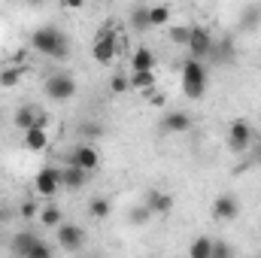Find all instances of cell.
I'll use <instances>...</instances> for the list:
<instances>
[{
    "label": "cell",
    "mask_w": 261,
    "mask_h": 258,
    "mask_svg": "<svg viewBox=\"0 0 261 258\" xmlns=\"http://www.w3.org/2000/svg\"><path fill=\"white\" fill-rule=\"evenodd\" d=\"M31 46L40 55H46V58H52L58 64L70 58V40H67L64 31H58V28H37L31 34Z\"/></svg>",
    "instance_id": "6da1fadb"
},
{
    "label": "cell",
    "mask_w": 261,
    "mask_h": 258,
    "mask_svg": "<svg viewBox=\"0 0 261 258\" xmlns=\"http://www.w3.org/2000/svg\"><path fill=\"white\" fill-rule=\"evenodd\" d=\"M179 85H182V94H186L189 100H203L206 85H210L206 61H197V58L182 61V67H179Z\"/></svg>",
    "instance_id": "7a4b0ae2"
},
{
    "label": "cell",
    "mask_w": 261,
    "mask_h": 258,
    "mask_svg": "<svg viewBox=\"0 0 261 258\" xmlns=\"http://www.w3.org/2000/svg\"><path fill=\"white\" fill-rule=\"evenodd\" d=\"M122 40H125V34H122V31H116L113 24L100 28V31H97V37H94V43H91V58H94V64H103V67L113 64V61H116V55H119Z\"/></svg>",
    "instance_id": "3957f363"
},
{
    "label": "cell",
    "mask_w": 261,
    "mask_h": 258,
    "mask_svg": "<svg viewBox=\"0 0 261 258\" xmlns=\"http://www.w3.org/2000/svg\"><path fill=\"white\" fill-rule=\"evenodd\" d=\"M252 143H255V128H252L246 119H234V122L228 125V134H225V146H228V152L243 155V152L252 149Z\"/></svg>",
    "instance_id": "277c9868"
},
{
    "label": "cell",
    "mask_w": 261,
    "mask_h": 258,
    "mask_svg": "<svg viewBox=\"0 0 261 258\" xmlns=\"http://www.w3.org/2000/svg\"><path fill=\"white\" fill-rule=\"evenodd\" d=\"M43 91H46L49 100H55V104H67V100L76 97V79H73L70 73H64V70H58V73H52V76L43 82Z\"/></svg>",
    "instance_id": "5b68a950"
},
{
    "label": "cell",
    "mask_w": 261,
    "mask_h": 258,
    "mask_svg": "<svg viewBox=\"0 0 261 258\" xmlns=\"http://www.w3.org/2000/svg\"><path fill=\"white\" fill-rule=\"evenodd\" d=\"M64 189V179H61V167L55 164H46L37 176H34V194L37 197H58V192Z\"/></svg>",
    "instance_id": "8992f818"
},
{
    "label": "cell",
    "mask_w": 261,
    "mask_h": 258,
    "mask_svg": "<svg viewBox=\"0 0 261 258\" xmlns=\"http://www.w3.org/2000/svg\"><path fill=\"white\" fill-rule=\"evenodd\" d=\"M64 164H76V167H82V170L94 173V170L100 167V152L94 149V143H91V140H82V143H76V146L64 155Z\"/></svg>",
    "instance_id": "52a82bcc"
},
{
    "label": "cell",
    "mask_w": 261,
    "mask_h": 258,
    "mask_svg": "<svg viewBox=\"0 0 261 258\" xmlns=\"http://www.w3.org/2000/svg\"><path fill=\"white\" fill-rule=\"evenodd\" d=\"M240 210H243V207H240V197H237L234 192H222L213 203H210L213 219L222 222V225H225V222H234V219L240 216Z\"/></svg>",
    "instance_id": "ba28073f"
},
{
    "label": "cell",
    "mask_w": 261,
    "mask_h": 258,
    "mask_svg": "<svg viewBox=\"0 0 261 258\" xmlns=\"http://www.w3.org/2000/svg\"><path fill=\"white\" fill-rule=\"evenodd\" d=\"M213 43H216V37H213V31H210V28H203V24L192 28V37H189V52H192V58L206 61V58H210V52H213Z\"/></svg>",
    "instance_id": "9c48e42d"
},
{
    "label": "cell",
    "mask_w": 261,
    "mask_h": 258,
    "mask_svg": "<svg viewBox=\"0 0 261 258\" xmlns=\"http://www.w3.org/2000/svg\"><path fill=\"white\" fill-rule=\"evenodd\" d=\"M158 128H161V134H173V137H179V134H189V131L195 128V119H192L189 113H182V110H167V113L161 116Z\"/></svg>",
    "instance_id": "30bf717a"
},
{
    "label": "cell",
    "mask_w": 261,
    "mask_h": 258,
    "mask_svg": "<svg viewBox=\"0 0 261 258\" xmlns=\"http://www.w3.org/2000/svg\"><path fill=\"white\" fill-rule=\"evenodd\" d=\"M55 231H58V246H61L64 252H82V249H85V231H82L79 225L61 222Z\"/></svg>",
    "instance_id": "8fae6325"
},
{
    "label": "cell",
    "mask_w": 261,
    "mask_h": 258,
    "mask_svg": "<svg viewBox=\"0 0 261 258\" xmlns=\"http://www.w3.org/2000/svg\"><path fill=\"white\" fill-rule=\"evenodd\" d=\"M15 128L18 131H28L34 128V125H49V116H46V110L43 107H37V104H24V107H18L15 110Z\"/></svg>",
    "instance_id": "7c38bea8"
},
{
    "label": "cell",
    "mask_w": 261,
    "mask_h": 258,
    "mask_svg": "<svg viewBox=\"0 0 261 258\" xmlns=\"http://www.w3.org/2000/svg\"><path fill=\"white\" fill-rule=\"evenodd\" d=\"M21 134H24L21 140H24V149L28 152H37L40 155V152L49 149V131H46V125H34V128L21 131Z\"/></svg>",
    "instance_id": "4fadbf2b"
},
{
    "label": "cell",
    "mask_w": 261,
    "mask_h": 258,
    "mask_svg": "<svg viewBox=\"0 0 261 258\" xmlns=\"http://www.w3.org/2000/svg\"><path fill=\"white\" fill-rule=\"evenodd\" d=\"M146 207L152 210V216H170L173 213V194L161 192V189H152L146 194Z\"/></svg>",
    "instance_id": "5bb4252c"
},
{
    "label": "cell",
    "mask_w": 261,
    "mask_h": 258,
    "mask_svg": "<svg viewBox=\"0 0 261 258\" xmlns=\"http://www.w3.org/2000/svg\"><path fill=\"white\" fill-rule=\"evenodd\" d=\"M88 170H82V167H76V164H64L61 167V179H64V189L67 192H79V189H85L88 186Z\"/></svg>",
    "instance_id": "9a60e30c"
},
{
    "label": "cell",
    "mask_w": 261,
    "mask_h": 258,
    "mask_svg": "<svg viewBox=\"0 0 261 258\" xmlns=\"http://www.w3.org/2000/svg\"><path fill=\"white\" fill-rule=\"evenodd\" d=\"M37 222H40L43 228H52V231H55V228L64 222V210L55 203V197H49V200L40 207V216H37Z\"/></svg>",
    "instance_id": "2e32d148"
},
{
    "label": "cell",
    "mask_w": 261,
    "mask_h": 258,
    "mask_svg": "<svg viewBox=\"0 0 261 258\" xmlns=\"http://www.w3.org/2000/svg\"><path fill=\"white\" fill-rule=\"evenodd\" d=\"M210 64H231L234 61V40L231 37H219L216 43H213V52H210V58H206Z\"/></svg>",
    "instance_id": "e0dca14e"
},
{
    "label": "cell",
    "mask_w": 261,
    "mask_h": 258,
    "mask_svg": "<svg viewBox=\"0 0 261 258\" xmlns=\"http://www.w3.org/2000/svg\"><path fill=\"white\" fill-rule=\"evenodd\" d=\"M158 85V70H130V91L149 94Z\"/></svg>",
    "instance_id": "ac0fdd59"
},
{
    "label": "cell",
    "mask_w": 261,
    "mask_h": 258,
    "mask_svg": "<svg viewBox=\"0 0 261 258\" xmlns=\"http://www.w3.org/2000/svg\"><path fill=\"white\" fill-rule=\"evenodd\" d=\"M158 67V58L149 46H137L130 52V70H155Z\"/></svg>",
    "instance_id": "d6986e66"
},
{
    "label": "cell",
    "mask_w": 261,
    "mask_h": 258,
    "mask_svg": "<svg viewBox=\"0 0 261 258\" xmlns=\"http://www.w3.org/2000/svg\"><path fill=\"white\" fill-rule=\"evenodd\" d=\"M37 240H40V234H34V231H21V234H15V240H12V246H9V249H12L15 255H24V258H28Z\"/></svg>",
    "instance_id": "ffe728a7"
},
{
    "label": "cell",
    "mask_w": 261,
    "mask_h": 258,
    "mask_svg": "<svg viewBox=\"0 0 261 258\" xmlns=\"http://www.w3.org/2000/svg\"><path fill=\"white\" fill-rule=\"evenodd\" d=\"M110 213H113V200H107V197H91V200H88V216H91L94 222L110 219Z\"/></svg>",
    "instance_id": "44dd1931"
},
{
    "label": "cell",
    "mask_w": 261,
    "mask_h": 258,
    "mask_svg": "<svg viewBox=\"0 0 261 258\" xmlns=\"http://www.w3.org/2000/svg\"><path fill=\"white\" fill-rule=\"evenodd\" d=\"M213 237H197V240H192V246H189V258H213Z\"/></svg>",
    "instance_id": "7402d4cb"
},
{
    "label": "cell",
    "mask_w": 261,
    "mask_h": 258,
    "mask_svg": "<svg viewBox=\"0 0 261 258\" xmlns=\"http://www.w3.org/2000/svg\"><path fill=\"white\" fill-rule=\"evenodd\" d=\"M21 76H24V70L18 64H9L0 70V88H15L18 82H21Z\"/></svg>",
    "instance_id": "603a6c76"
},
{
    "label": "cell",
    "mask_w": 261,
    "mask_h": 258,
    "mask_svg": "<svg viewBox=\"0 0 261 258\" xmlns=\"http://www.w3.org/2000/svg\"><path fill=\"white\" fill-rule=\"evenodd\" d=\"M170 21V6L158 3V6H149V28H164Z\"/></svg>",
    "instance_id": "cb8c5ba5"
},
{
    "label": "cell",
    "mask_w": 261,
    "mask_h": 258,
    "mask_svg": "<svg viewBox=\"0 0 261 258\" xmlns=\"http://www.w3.org/2000/svg\"><path fill=\"white\" fill-rule=\"evenodd\" d=\"M125 91H130V76L128 73H113V79H110V94H113V97H122Z\"/></svg>",
    "instance_id": "d4e9b609"
},
{
    "label": "cell",
    "mask_w": 261,
    "mask_h": 258,
    "mask_svg": "<svg viewBox=\"0 0 261 258\" xmlns=\"http://www.w3.org/2000/svg\"><path fill=\"white\" fill-rule=\"evenodd\" d=\"M79 137H85V140H97V137H103V125L100 122H91V119H85V122H79Z\"/></svg>",
    "instance_id": "484cf974"
},
{
    "label": "cell",
    "mask_w": 261,
    "mask_h": 258,
    "mask_svg": "<svg viewBox=\"0 0 261 258\" xmlns=\"http://www.w3.org/2000/svg\"><path fill=\"white\" fill-rule=\"evenodd\" d=\"M130 28H134L137 34H143V31H149V9H143V6H137V9L130 12Z\"/></svg>",
    "instance_id": "4316f807"
},
{
    "label": "cell",
    "mask_w": 261,
    "mask_h": 258,
    "mask_svg": "<svg viewBox=\"0 0 261 258\" xmlns=\"http://www.w3.org/2000/svg\"><path fill=\"white\" fill-rule=\"evenodd\" d=\"M18 216H21L24 222H34V219L40 216V200H37V197H28V200H21V207H18Z\"/></svg>",
    "instance_id": "83f0119b"
},
{
    "label": "cell",
    "mask_w": 261,
    "mask_h": 258,
    "mask_svg": "<svg viewBox=\"0 0 261 258\" xmlns=\"http://www.w3.org/2000/svg\"><path fill=\"white\" fill-rule=\"evenodd\" d=\"M149 219H152V210H149L146 203H140V207H134V210L128 213V222H130V225H137V228H140V225H146Z\"/></svg>",
    "instance_id": "f1b7e54d"
},
{
    "label": "cell",
    "mask_w": 261,
    "mask_h": 258,
    "mask_svg": "<svg viewBox=\"0 0 261 258\" xmlns=\"http://www.w3.org/2000/svg\"><path fill=\"white\" fill-rule=\"evenodd\" d=\"M258 18H261V9H258V6H246V9H243V18H240V28H243V31L258 28Z\"/></svg>",
    "instance_id": "f546056e"
},
{
    "label": "cell",
    "mask_w": 261,
    "mask_h": 258,
    "mask_svg": "<svg viewBox=\"0 0 261 258\" xmlns=\"http://www.w3.org/2000/svg\"><path fill=\"white\" fill-rule=\"evenodd\" d=\"M189 37H192V28H189V24L170 28V43H176V46H189Z\"/></svg>",
    "instance_id": "4dcf8cb0"
},
{
    "label": "cell",
    "mask_w": 261,
    "mask_h": 258,
    "mask_svg": "<svg viewBox=\"0 0 261 258\" xmlns=\"http://www.w3.org/2000/svg\"><path fill=\"white\" fill-rule=\"evenodd\" d=\"M52 252H55V249H52V246H49V243L40 237V240L34 243V249H31V255H28V258H49Z\"/></svg>",
    "instance_id": "1f68e13d"
},
{
    "label": "cell",
    "mask_w": 261,
    "mask_h": 258,
    "mask_svg": "<svg viewBox=\"0 0 261 258\" xmlns=\"http://www.w3.org/2000/svg\"><path fill=\"white\" fill-rule=\"evenodd\" d=\"M234 255V246H228V243H213V258H228Z\"/></svg>",
    "instance_id": "d6a6232c"
},
{
    "label": "cell",
    "mask_w": 261,
    "mask_h": 258,
    "mask_svg": "<svg viewBox=\"0 0 261 258\" xmlns=\"http://www.w3.org/2000/svg\"><path fill=\"white\" fill-rule=\"evenodd\" d=\"M146 97H149V104H152V107H164V104H167V97H164L161 91H155V88H152Z\"/></svg>",
    "instance_id": "836d02e7"
},
{
    "label": "cell",
    "mask_w": 261,
    "mask_h": 258,
    "mask_svg": "<svg viewBox=\"0 0 261 258\" xmlns=\"http://www.w3.org/2000/svg\"><path fill=\"white\" fill-rule=\"evenodd\" d=\"M85 3H88V0H61V6H64V9H70V12H76V9H82Z\"/></svg>",
    "instance_id": "e575fe53"
},
{
    "label": "cell",
    "mask_w": 261,
    "mask_h": 258,
    "mask_svg": "<svg viewBox=\"0 0 261 258\" xmlns=\"http://www.w3.org/2000/svg\"><path fill=\"white\" fill-rule=\"evenodd\" d=\"M252 161H255V164H261V140H255V143H252Z\"/></svg>",
    "instance_id": "d590c367"
},
{
    "label": "cell",
    "mask_w": 261,
    "mask_h": 258,
    "mask_svg": "<svg viewBox=\"0 0 261 258\" xmlns=\"http://www.w3.org/2000/svg\"><path fill=\"white\" fill-rule=\"evenodd\" d=\"M3 216H6V213H3V207H0V222H3Z\"/></svg>",
    "instance_id": "8d00e7d4"
},
{
    "label": "cell",
    "mask_w": 261,
    "mask_h": 258,
    "mask_svg": "<svg viewBox=\"0 0 261 258\" xmlns=\"http://www.w3.org/2000/svg\"><path fill=\"white\" fill-rule=\"evenodd\" d=\"M31 3H40V0H31Z\"/></svg>",
    "instance_id": "74e56055"
},
{
    "label": "cell",
    "mask_w": 261,
    "mask_h": 258,
    "mask_svg": "<svg viewBox=\"0 0 261 258\" xmlns=\"http://www.w3.org/2000/svg\"><path fill=\"white\" fill-rule=\"evenodd\" d=\"M0 125H3V122H0Z\"/></svg>",
    "instance_id": "f35d334b"
}]
</instances>
